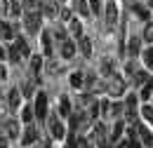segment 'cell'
<instances>
[{"instance_id":"6da1fadb","label":"cell","mask_w":153,"mask_h":148,"mask_svg":"<svg viewBox=\"0 0 153 148\" xmlns=\"http://www.w3.org/2000/svg\"><path fill=\"white\" fill-rule=\"evenodd\" d=\"M47 130H50V136L52 139H64L66 136V127H64V122H61V118H59L57 113H47Z\"/></svg>"},{"instance_id":"7a4b0ae2","label":"cell","mask_w":153,"mask_h":148,"mask_svg":"<svg viewBox=\"0 0 153 148\" xmlns=\"http://www.w3.org/2000/svg\"><path fill=\"white\" fill-rule=\"evenodd\" d=\"M33 113H36V118H40V120H45V118H47V113H50V99H47V94H45V92H38V94H36Z\"/></svg>"},{"instance_id":"3957f363","label":"cell","mask_w":153,"mask_h":148,"mask_svg":"<svg viewBox=\"0 0 153 148\" xmlns=\"http://www.w3.org/2000/svg\"><path fill=\"white\" fill-rule=\"evenodd\" d=\"M106 92L111 94V96H123V94H125V80L115 73L113 78H108V82H106Z\"/></svg>"},{"instance_id":"277c9868","label":"cell","mask_w":153,"mask_h":148,"mask_svg":"<svg viewBox=\"0 0 153 148\" xmlns=\"http://www.w3.org/2000/svg\"><path fill=\"white\" fill-rule=\"evenodd\" d=\"M137 127V136H139V141H141V146H146V148H151L153 146V132L144 125V122H137L134 125Z\"/></svg>"},{"instance_id":"5b68a950","label":"cell","mask_w":153,"mask_h":148,"mask_svg":"<svg viewBox=\"0 0 153 148\" xmlns=\"http://www.w3.org/2000/svg\"><path fill=\"white\" fill-rule=\"evenodd\" d=\"M24 26H26L28 33H38V31H40V12H26Z\"/></svg>"},{"instance_id":"8992f818","label":"cell","mask_w":153,"mask_h":148,"mask_svg":"<svg viewBox=\"0 0 153 148\" xmlns=\"http://www.w3.org/2000/svg\"><path fill=\"white\" fill-rule=\"evenodd\" d=\"M19 136H21V146L28 148L31 144H36V139H38V130H36L33 125H26V130L21 132Z\"/></svg>"},{"instance_id":"52a82bcc","label":"cell","mask_w":153,"mask_h":148,"mask_svg":"<svg viewBox=\"0 0 153 148\" xmlns=\"http://www.w3.org/2000/svg\"><path fill=\"white\" fill-rule=\"evenodd\" d=\"M104 17H106V24H108V26H113L115 21H118V5H115V0H106Z\"/></svg>"},{"instance_id":"ba28073f","label":"cell","mask_w":153,"mask_h":148,"mask_svg":"<svg viewBox=\"0 0 153 148\" xmlns=\"http://www.w3.org/2000/svg\"><path fill=\"white\" fill-rule=\"evenodd\" d=\"M76 40H78L76 47L80 50V54H82V56H90V54H92V40L85 36V33H82L80 38H76Z\"/></svg>"},{"instance_id":"9c48e42d","label":"cell","mask_w":153,"mask_h":148,"mask_svg":"<svg viewBox=\"0 0 153 148\" xmlns=\"http://www.w3.org/2000/svg\"><path fill=\"white\" fill-rule=\"evenodd\" d=\"M76 52H78L76 42H73V40H68V38H66V40H64V42H61V56H64V59H73V56H76Z\"/></svg>"},{"instance_id":"30bf717a","label":"cell","mask_w":153,"mask_h":148,"mask_svg":"<svg viewBox=\"0 0 153 148\" xmlns=\"http://www.w3.org/2000/svg\"><path fill=\"white\" fill-rule=\"evenodd\" d=\"M127 54L132 56V59L141 54V38H139V36H132V38H130V42H127Z\"/></svg>"},{"instance_id":"8fae6325","label":"cell","mask_w":153,"mask_h":148,"mask_svg":"<svg viewBox=\"0 0 153 148\" xmlns=\"http://www.w3.org/2000/svg\"><path fill=\"white\" fill-rule=\"evenodd\" d=\"M123 132H125V120H115V125H113V132H111L108 141H111V144L120 141V139H123Z\"/></svg>"},{"instance_id":"7c38bea8","label":"cell","mask_w":153,"mask_h":148,"mask_svg":"<svg viewBox=\"0 0 153 148\" xmlns=\"http://www.w3.org/2000/svg\"><path fill=\"white\" fill-rule=\"evenodd\" d=\"M66 24H68V33H71L68 38H80V36H82V24H80L78 19L71 17L68 21H66Z\"/></svg>"},{"instance_id":"4fadbf2b","label":"cell","mask_w":153,"mask_h":148,"mask_svg":"<svg viewBox=\"0 0 153 148\" xmlns=\"http://www.w3.org/2000/svg\"><path fill=\"white\" fill-rule=\"evenodd\" d=\"M40 42H42L45 56H52V36H50V31H42L40 33Z\"/></svg>"},{"instance_id":"5bb4252c","label":"cell","mask_w":153,"mask_h":148,"mask_svg":"<svg viewBox=\"0 0 153 148\" xmlns=\"http://www.w3.org/2000/svg\"><path fill=\"white\" fill-rule=\"evenodd\" d=\"M40 12L45 14V17H50V19H54L59 14V7L54 5V2H40Z\"/></svg>"},{"instance_id":"9a60e30c","label":"cell","mask_w":153,"mask_h":148,"mask_svg":"<svg viewBox=\"0 0 153 148\" xmlns=\"http://www.w3.org/2000/svg\"><path fill=\"white\" fill-rule=\"evenodd\" d=\"M57 115H59V118H68V115H71V101H68V96H61V99H59Z\"/></svg>"},{"instance_id":"2e32d148","label":"cell","mask_w":153,"mask_h":148,"mask_svg":"<svg viewBox=\"0 0 153 148\" xmlns=\"http://www.w3.org/2000/svg\"><path fill=\"white\" fill-rule=\"evenodd\" d=\"M33 118H36V113H33V106H31V104L21 106V122H24V125H31Z\"/></svg>"},{"instance_id":"e0dca14e","label":"cell","mask_w":153,"mask_h":148,"mask_svg":"<svg viewBox=\"0 0 153 148\" xmlns=\"http://www.w3.org/2000/svg\"><path fill=\"white\" fill-rule=\"evenodd\" d=\"M31 59V73L36 75V80H40V71H42V56H28Z\"/></svg>"},{"instance_id":"ac0fdd59","label":"cell","mask_w":153,"mask_h":148,"mask_svg":"<svg viewBox=\"0 0 153 148\" xmlns=\"http://www.w3.org/2000/svg\"><path fill=\"white\" fill-rule=\"evenodd\" d=\"M139 99H141L144 104H149V101L153 99V85H151V82L141 85V90H139Z\"/></svg>"},{"instance_id":"d6986e66","label":"cell","mask_w":153,"mask_h":148,"mask_svg":"<svg viewBox=\"0 0 153 148\" xmlns=\"http://www.w3.org/2000/svg\"><path fill=\"white\" fill-rule=\"evenodd\" d=\"M68 82H71V87H73V90H80V87L85 85V75L80 73V71H73L71 78H68Z\"/></svg>"},{"instance_id":"ffe728a7","label":"cell","mask_w":153,"mask_h":148,"mask_svg":"<svg viewBox=\"0 0 153 148\" xmlns=\"http://www.w3.org/2000/svg\"><path fill=\"white\" fill-rule=\"evenodd\" d=\"M92 139H97V141H104V139H106L104 122H94V125H92Z\"/></svg>"},{"instance_id":"44dd1931","label":"cell","mask_w":153,"mask_h":148,"mask_svg":"<svg viewBox=\"0 0 153 148\" xmlns=\"http://www.w3.org/2000/svg\"><path fill=\"white\" fill-rule=\"evenodd\" d=\"M101 75H104L106 80L115 75V64H113V61H108V59H106V61H101Z\"/></svg>"},{"instance_id":"7402d4cb","label":"cell","mask_w":153,"mask_h":148,"mask_svg":"<svg viewBox=\"0 0 153 148\" xmlns=\"http://www.w3.org/2000/svg\"><path fill=\"white\" fill-rule=\"evenodd\" d=\"M14 47L19 50L21 56H31V47H28V42H26L24 38H14Z\"/></svg>"},{"instance_id":"603a6c76","label":"cell","mask_w":153,"mask_h":148,"mask_svg":"<svg viewBox=\"0 0 153 148\" xmlns=\"http://www.w3.org/2000/svg\"><path fill=\"white\" fill-rule=\"evenodd\" d=\"M14 38V31H12V24L2 21L0 24V40H12Z\"/></svg>"},{"instance_id":"cb8c5ba5","label":"cell","mask_w":153,"mask_h":148,"mask_svg":"<svg viewBox=\"0 0 153 148\" xmlns=\"http://www.w3.org/2000/svg\"><path fill=\"white\" fill-rule=\"evenodd\" d=\"M141 61H144V66L149 68V71H153V47H146L144 52H141Z\"/></svg>"},{"instance_id":"d4e9b609","label":"cell","mask_w":153,"mask_h":148,"mask_svg":"<svg viewBox=\"0 0 153 148\" xmlns=\"http://www.w3.org/2000/svg\"><path fill=\"white\" fill-rule=\"evenodd\" d=\"M7 104H10L12 108H19V104H21V92H19V90H10V94H7Z\"/></svg>"},{"instance_id":"484cf974","label":"cell","mask_w":153,"mask_h":148,"mask_svg":"<svg viewBox=\"0 0 153 148\" xmlns=\"http://www.w3.org/2000/svg\"><path fill=\"white\" fill-rule=\"evenodd\" d=\"M137 101H139V96L137 94H125V111H137Z\"/></svg>"},{"instance_id":"4316f807","label":"cell","mask_w":153,"mask_h":148,"mask_svg":"<svg viewBox=\"0 0 153 148\" xmlns=\"http://www.w3.org/2000/svg\"><path fill=\"white\" fill-rule=\"evenodd\" d=\"M76 10H78V14H82V17H90V14H92L87 0H76Z\"/></svg>"},{"instance_id":"83f0119b","label":"cell","mask_w":153,"mask_h":148,"mask_svg":"<svg viewBox=\"0 0 153 148\" xmlns=\"http://www.w3.org/2000/svg\"><path fill=\"white\" fill-rule=\"evenodd\" d=\"M149 80H151L149 71H144V68H141V71H134V82H137V85H146Z\"/></svg>"},{"instance_id":"f1b7e54d","label":"cell","mask_w":153,"mask_h":148,"mask_svg":"<svg viewBox=\"0 0 153 148\" xmlns=\"http://www.w3.org/2000/svg\"><path fill=\"white\" fill-rule=\"evenodd\" d=\"M132 10H134V14H137L139 19H151V12H149V7H144V5H139V2L134 5Z\"/></svg>"},{"instance_id":"f546056e","label":"cell","mask_w":153,"mask_h":148,"mask_svg":"<svg viewBox=\"0 0 153 148\" xmlns=\"http://www.w3.org/2000/svg\"><path fill=\"white\" fill-rule=\"evenodd\" d=\"M139 113H141V118H144L146 122H153V106H151V104H144Z\"/></svg>"},{"instance_id":"4dcf8cb0","label":"cell","mask_w":153,"mask_h":148,"mask_svg":"<svg viewBox=\"0 0 153 148\" xmlns=\"http://www.w3.org/2000/svg\"><path fill=\"white\" fill-rule=\"evenodd\" d=\"M7 14H10V17H14V19H17V17H21V5L12 0V2L7 5Z\"/></svg>"},{"instance_id":"1f68e13d","label":"cell","mask_w":153,"mask_h":148,"mask_svg":"<svg viewBox=\"0 0 153 148\" xmlns=\"http://www.w3.org/2000/svg\"><path fill=\"white\" fill-rule=\"evenodd\" d=\"M7 59H10L12 64H19V61H21V54H19V50H17L14 45H12V47H7Z\"/></svg>"},{"instance_id":"d6a6232c","label":"cell","mask_w":153,"mask_h":148,"mask_svg":"<svg viewBox=\"0 0 153 148\" xmlns=\"http://www.w3.org/2000/svg\"><path fill=\"white\" fill-rule=\"evenodd\" d=\"M120 113H125V104H123V101H115V104H111V111H108V115H120Z\"/></svg>"},{"instance_id":"836d02e7","label":"cell","mask_w":153,"mask_h":148,"mask_svg":"<svg viewBox=\"0 0 153 148\" xmlns=\"http://www.w3.org/2000/svg\"><path fill=\"white\" fill-rule=\"evenodd\" d=\"M144 40H146V42H153V24L151 21L144 24Z\"/></svg>"},{"instance_id":"e575fe53","label":"cell","mask_w":153,"mask_h":148,"mask_svg":"<svg viewBox=\"0 0 153 148\" xmlns=\"http://www.w3.org/2000/svg\"><path fill=\"white\" fill-rule=\"evenodd\" d=\"M76 148H94V144H92V139L78 136V141H76Z\"/></svg>"},{"instance_id":"d590c367","label":"cell","mask_w":153,"mask_h":148,"mask_svg":"<svg viewBox=\"0 0 153 148\" xmlns=\"http://www.w3.org/2000/svg\"><path fill=\"white\" fill-rule=\"evenodd\" d=\"M108 111H111V99H101L99 101V113L101 115H108Z\"/></svg>"},{"instance_id":"8d00e7d4","label":"cell","mask_w":153,"mask_h":148,"mask_svg":"<svg viewBox=\"0 0 153 148\" xmlns=\"http://www.w3.org/2000/svg\"><path fill=\"white\" fill-rule=\"evenodd\" d=\"M7 136H10V139H17V136H19V127H17V122H7Z\"/></svg>"},{"instance_id":"74e56055","label":"cell","mask_w":153,"mask_h":148,"mask_svg":"<svg viewBox=\"0 0 153 148\" xmlns=\"http://www.w3.org/2000/svg\"><path fill=\"white\" fill-rule=\"evenodd\" d=\"M26 12H40V0H26Z\"/></svg>"},{"instance_id":"f35d334b","label":"cell","mask_w":153,"mask_h":148,"mask_svg":"<svg viewBox=\"0 0 153 148\" xmlns=\"http://www.w3.org/2000/svg\"><path fill=\"white\" fill-rule=\"evenodd\" d=\"M19 92H21V96H33V85L31 82H24L19 87Z\"/></svg>"},{"instance_id":"ab89813d","label":"cell","mask_w":153,"mask_h":148,"mask_svg":"<svg viewBox=\"0 0 153 148\" xmlns=\"http://www.w3.org/2000/svg\"><path fill=\"white\" fill-rule=\"evenodd\" d=\"M90 2V12L92 14H99L101 12V0H87Z\"/></svg>"},{"instance_id":"60d3db41","label":"cell","mask_w":153,"mask_h":148,"mask_svg":"<svg viewBox=\"0 0 153 148\" xmlns=\"http://www.w3.org/2000/svg\"><path fill=\"white\" fill-rule=\"evenodd\" d=\"M101 113H99V101H94L92 106H90V120H97Z\"/></svg>"},{"instance_id":"b9f144b4","label":"cell","mask_w":153,"mask_h":148,"mask_svg":"<svg viewBox=\"0 0 153 148\" xmlns=\"http://www.w3.org/2000/svg\"><path fill=\"white\" fill-rule=\"evenodd\" d=\"M54 36H57V40H59V42H64V40L68 38L66 33H64V31H61V28H57V31H54Z\"/></svg>"},{"instance_id":"7bdbcfd3","label":"cell","mask_w":153,"mask_h":148,"mask_svg":"<svg viewBox=\"0 0 153 148\" xmlns=\"http://www.w3.org/2000/svg\"><path fill=\"white\" fill-rule=\"evenodd\" d=\"M2 80H7V68L0 64V82H2Z\"/></svg>"},{"instance_id":"ee69618b","label":"cell","mask_w":153,"mask_h":148,"mask_svg":"<svg viewBox=\"0 0 153 148\" xmlns=\"http://www.w3.org/2000/svg\"><path fill=\"white\" fill-rule=\"evenodd\" d=\"M61 19L68 21V19H71V10H61Z\"/></svg>"},{"instance_id":"f6af8a7d","label":"cell","mask_w":153,"mask_h":148,"mask_svg":"<svg viewBox=\"0 0 153 148\" xmlns=\"http://www.w3.org/2000/svg\"><path fill=\"white\" fill-rule=\"evenodd\" d=\"M125 73H130V75H134V66H132V64H125Z\"/></svg>"},{"instance_id":"bcb514c9","label":"cell","mask_w":153,"mask_h":148,"mask_svg":"<svg viewBox=\"0 0 153 148\" xmlns=\"http://www.w3.org/2000/svg\"><path fill=\"white\" fill-rule=\"evenodd\" d=\"M0 148H10V144H7V139H5V136H0Z\"/></svg>"},{"instance_id":"7dc6e473","label":"cell","mask_w":153,"mask_h":148,"mask_svg":"<svg viewBox=\"0 0 153 148\" xmlns=\"http://www.w3.org/2000/svg\"><path fill=\"white\" fill-rule=\"evenodd\" d=\"M0 59H7V50L5 47H0Z\"/></svg>"},{"instance_id":"c3c4849f","label":"cell","mask_w":153,"mask_h":148,"mask_svg":"<svg viewBox=\"0 0 153 148\" xmlns=\"http://www.w3.org/2000/svg\"><path fill=\"white\" fill-rule=\"evenodd\" d=\"M146 7H149V10H151V7H153V0H146Z\"/></svg>"},{"instance_id":"681fc988","label":"cell","mask_w":153,"mask_h":148,"mask_svg":"<svg viewBox=\"0 0 153 148\" xmlns=\"http://www.w3.org/2000/svg\"><path fill=\"white\" fill-rule=\"evenodd\" d=\"M149 82H151V85H153V75H151V80H149Z\"/></svg>"}]
</instances>
